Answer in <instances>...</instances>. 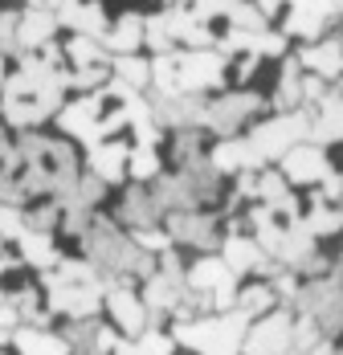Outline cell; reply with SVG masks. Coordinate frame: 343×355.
<instances>
[{
    "label": "cell",
    "instance_id": "6da1fadb",
    "mask_svg": "<svg viewBox=\"0 0 343 355\" xmlns=\"http://www.w3.org/2000/svg\"><path fill=\"white\" fill-rule=\"evenodd\" d=\"M45 294H49V315H66V319H94L106 298V282L99 266L90 261H58V270H45Z\"/></svg>",
    "mask_w": 343,
    "mask_h": 355
},
{
    "label": "cell",
    "instance_id": "7a4b0ae2",
    "mask_svg": "<svg viewBox=\"0 0 343 355\" xmlns=\"http://www.w3.org/2000/svg\"><path fill=\"white\" fill-rule=\"evenodd\" d=\"M245 327H249V315L237 306V311H225V315L176 322V343H184V347H192L201 355H241L245 335H249Z\"/></svg>",
    "mask_w": 343,
    "mask_h": 355
},
{
    "label": "cell",
    "instance_id": "3957f363",
    "mask_svg": "<svg viewBox=\"0 0 343 355\" xmlns=\"http://www.w3.org/2000/svg\"><path fill=\"white\" fill-rule=\"evenodd\" d=\"M310 123H315V114L286 110V114L266 119V123L249 135V143H253V151H258L262 159H282L290 147H299V143L310 139Z\"/></svg>",
    "mask_w": 343,
    "mask_h": 355
},
{
    "label": "cell",
    "instance_id": "277c9868",
    "mask_svg": "<svg viewBox=\"0 0 343 355\" xmlns=\"http://www.w3.org/2000/svg\"><path fill=\"white\" fill-rule=\"evenodd\" d=\"M299 306H303V315H310L323 327V335H340L343 331V282L315 278L310 286L299 290Z\"/></svg>",
    "mask_w": 343,
    "mask_h": 355
},
{
    "label": "cell",
    "instance_id": "5b68a950",
    "mask_svg": "<svg viewBox=\"0 0 343 355\" xmlns=\"http://www.w3.org/2000/svg\"><path fill=\"white\" fill-rule=\"evenodd\" d=\"M106 107H110L106 94H86V98H78V103L62 107L58 123H62V131L78 135L86 147H94V143H103V114H106Z\"/></svg>",
    "mask_w": 343,
    "mask_h": 355
},
{
    "label": "cell",
    "instance_id": "8992f818",
    "mask_svg": "<svg viewBox=\"0 0 343 355\" xmlns=\"http://www.w3.org/2000/svg\"><path fill=\"white\" fill-rule=\"evenodd\" d=\"M188 286L212 294V306H217V311H233V302H237L233 270H229L225 257H205V261H196V266L188 270Z\"/></svg>",
    "mask_w": 343,
    "mask_h": 355
},
{
    "label": "cell",
    "instance_id": "52a82bcc",
    "mask_svg": "<svg viewBox=\"0 0 343 355\" xmlns=\"http://www.w3.org/2000/svg\"><path fill=\"white\" fill-rule=\"evenodd\" d=\"M245 355H290L294 352V319L286 311H274L245 335Z\"/></svg>",
    "mask_w": 343,
    "mask_h": 355
},
{
    "label": "cell",
    "instance_id": "ba28073f",
    "mask_svg": "<svg viewBox=\"0 0 343 355\" xmlns=\"http://www.w3.org/2000/svg\"><path fill=\"white\" fill-rule=\"evenodd\" d=\"M262 110V98L258 94H225V98H212L208 103V131L217 135H237L241 127Z\"/></svg>",
    "mask_w": 343,
    "mask_h": 355
},
{
    "label": "cell",
    "instance_id": "9c48e42d",
    "mask_svg": "<svg viewBox=\"0 0 343 355\" xmlns=\"http://www.w3.org/2000/svg\"><path fill=\"white\" fill-rule=\"evenodd\" d=\"M331 168H327V151L319 147V143H299V147H290L286 155H282V176L290 180V184H323Z\"/></svg>",
    "mask_w": 343,
    "mask_h": 355
},
{
    "label": "cell",
    "instance_id": "30bf717a",
    "mask_svg": "<svg viewBox=\"0 0 343 355\" xmlns=\"http://www.w3.org/2000/svg\"><path fill=\"white\" fill-rule=\"evenodd\" d=\"M168 233H172V241H180V245L212 249V245H217V216L201 213V209L168 213Z\"/></svg>",
    "mask_w": 343,
    "mask_h": 355
},
{
    "label": "cell",
    "instance_id": "8fae6325",
    "mask_svg": "<svg viewBox=\"0 0 343 355\" xmlns=\"http://www.w3.org/2000/svg\"><path fill=\"white\" fill-rule=\"evenodd\" d=\"M343 12V0H290V17H286V33L299 37H319L327 29V21Z\"/></svg>",
    "mask_w": 343,
    "mask_h": 355
},
{
    "label": "cell",
    "instance_id": "7c38bea8",
    "mask_svg": "<svg viewBox=\"0 0 343 355\" xmlns=\"http://www.w3.org/2000/svg\"><path fill=\"white\" fill-rule=\"evenodd\" d=\"M106 306H110V315H115V322H119V331H127V335H143L147 322H151L147 302L135 298L127 286H115V290L106 294Z\"/></svg>",
    "mask_w": 343,
    "mask_h": 355
},
{
    "label": "cell",
    "instance_id": "4fadbf2b",
    "mask_svg": "<svg viewBox=\"0 0 343 355\" xmlns=\"http://www.w3.org/2000/svg\"><path fill=\"white\" fill-rule=\"evenodd\" d=\"M86 164H90V172L94 176H103L106 184H115V180L131 176V147L127 143H94L90 151H86Z\"/></svg>",
    "mask_w": 343,
    "mask_h": 355
},
{
    "label": "cell",
    "instance_id": "5bb4252c",
    "mask_svg": "<svg viewBox=\"0 0 343 355\" xmlns=\"http://www.w3.org/2000/svg\"><path fill=\"white\" fill-rule=\"evenodd\" d=\"M160 213H164V205H160V200H156V192H147L143 184H135V188L123 196V205H119V220H123L127 229H135V233L156 229Z\"/></svg>",
    "mask_w": 343,
    "mask_h": 355
},
{
    "label": "cell",
    "instance_id": "9a60e30c",
    "mask_svg": "<svg viewBox=\"0 0 343 355\" xmlns=\"http://www.w3.org/2000/svg\"><path fill=\"white\" fill-rule=\"evenodd\" d=\"M12 347H17V355H69L66 335H49L45 327H17Z\"/></svg>",
    "mask_w": 343,
    "mask_h": 355
},
{
    "label": "cell",
    "instance_id": "2e32d148",
    "mask_svg": "<svg viewBox=\"0 0 343 355\" xmlns=\"http://www.w3.org/2000/svg\"><path fill=\"white\" fill-rule=\"evenodd\" d=\"M212 168L217 172H249V168H258L262 164V155L253 151V143L249 139H229V143H221V147H212Z\"/></svg>",
    "mask_w": 343,
    "mask_h": 355
},
{
    "label": "cell",
    "instance_id": "e0dca14e",
    "mask_svg": "<svg viewBox=\"0 0 343 355\" xmlns=\"http://www.w3.org/2000/svg\"><path fill=\"white\" fill-rule=\"evenodd\" d=\"M343 139V98L340 94H327L319 103V114L310 123V143H340Z\"/></svg>",
    "mask_w": 343,
    "mask_h": 355
},
{
    "label": "cell",
    "instance_id": "ac0fdd59",
    "mask_svg": "<svg viewBox=\"0 0 343 355\" xmlns=\"http://www.w3.org/2000/svg\"><path fill=\"white\" fill-rule=\"evenodd\" d=\"M225 261H229V270L233 274H245V270H266V249L258 245V237H225Z\"/></svg>",
    "mask_w": 343,
    "mask_h": 355
},
{
    "label": "cell",
    "instance_id": "d6986e66",
    "mask_svg": "<svg viewBox=\"0 0 343 355\" xmlns=\"http://www.w3.org/2000/svg\"><path fill=\"white\" fill-rule=\"evenodd\" d=\"M58 25H62V21H58L53 8H33V12H25V17H21V49H41V45H49V37H53Z\"/></svg>",
    "mask_w": 343,
    "mask_h": 355
},
{
    "label": "cell",
    "instance_id": "ffe728a7",
    "mask_svg": "<svg viewBox=\"0 0 343 355\" xmlns=\"http://www.w3.org/2000/svg\"><path fill=\"white\" fill-rule=\"evenodd\" d=\"M299 62L319 78H343V41H323V45L307 49Z\"/></svg>",
    "mask_w": 343,
    "mask_h": 355
},
{
    "label": "cell",
    "instance_id": "44dd1931",
    "mask_svg": "<svg viewBox=\"0 0 343 355\" xmlns=\"http://www.w3.org/2000/svg\"><path fill=\"white\" fill-rule=\"evenodd\" d=\"M17 245H21V257L37 266V270H49V266H58L62 257H58V249L49 241V233H37V229H25L21 237H17Z\"/></svg>",
    "mask_w": 343,
    "mask_h": 355
},
{
    "label": "cell",
    "instance_id": "7402d4cb",
    "mask_svg": "<svg viewBox=\"0 0 343 355\" xmlns=\"http://www.w3.org/2000/svg\"><path fill=\"white\" fill-rule=\"evenodd\" d=\"M143 29H147V21L135 17V12H127L119 25H110L106 41H110V49H119V58H127V53H135L139 45H143Z\"/></svg>",
    "mask_w": 343,
    "mask_h": 355
},
{
    "label": "cell",
    "instance_id": "603a6c76",
    "mask_svg": "<svg viewBox=\"0 0 343 355\" xmlns=\"http://www.w3.org/2000/svg\"><path fill=\"white\" fill-rule=\"evenodd\" d=\"M299 103H303V62H286L274 90V107L286 114V110H299Z\"/></svg>",
    "mask_w": 343,
    "mask_h": 355
},
{
    "label": "cell",
    "instance_id": "cb8c5ba5",
    "mask_svg": "<svg viewBox=\"0 0 343 355\" xmlns=\"http://www.w3.org/2000/svg\"><path fill=\"white\" fill-rule=\"evenodd\" d=\"M66 58L74 62V70H86V66H110V58L99 49V37H82V33H74L66 41Z\"/></svg>",
    "mask_w": 343,
    "mask_h": 355
},
{
    "label": "cell",
    "instance_id": "d4e9b609",
    "mask_svg": "<svg viewBox=\"0 0 343 355\" xmlns=\"http://www.w3.org/2000/svg\"><path fill=\"white\" fill-rule=\"evenodd\" d=\"M172 155H176L180 168L201 164V159H205V135H201V127H184V131H176V139H172Z\"/></svg>",
    "mask_w": 343,
    "mask_h": 355
},
{
    "label": "cell",
    "instance_id": "484cf974",
    "mask_svg": "<svg viewBox=\"0 0 343 355\" xmlns=\"http://www.w3.org/2000/svg\"><path fill=\"white\" fill-rule=\"evenodd\" d=\"M110 70H115V78H123V82H127V86H135V90L151 86V66H147V58H135V53L115 58V62H110Z\"/></svg>",
    "mask_w": 343,
    "mask_h": 355
},
{
    "label": "cell",
    "instance_id": "4316f807",
    "mask_svg": "<svg viewBox=\"0 0 343 355\" xmlns=\"http://www.w3.org/2000/svg\"><path fill=\"white\" fill-rule=\"evenodd\" d=\"M99 331H103V322L99 319H74L66 331V343L69 347H78L82 355L94 352V339H99Z\"/></svg>",
    "mask_w": 343,
    "mask_h": 355
},
{
    "label": "cell",
    "instance_id": "83f0119b",
    "mask_svg": "<svg viewBox=\"0 0 343 355\" xmlns=\"http://www.w3.org/2000/svg\"><path fill=\"white\" fill-rule=\"evenodd\" d=\"M229 21H233V29H245V33H266L270 29L266 8H253V4H241V0L229 8Z\"/></svg>",
    "mask_w": 343,
    "mask_h": 355
},
{
    "label": "cell",
    "instance_id": "f1b7e54d",
    "mask_svg": "<svg viewBox=\"0 0 343 355\" xmlns=\"http://www.w3.org/2000/svg\"><path fill=\"white\" fill-rule=\"evenodd\" d=\"M237 306L253 319V315H266V311H274V286H249V290H241L237 294Z\"/></svg>",
    "mask_w": 343,
    "mask_h": 355
},
{
    "label": "cell",
    "instance_id": "f546056e",
    "mask_svg": "<svg viewBox=\"0 0 343 355\" xmlns=\"http://www.w3.org/2000/svg\"><path fill=\"white\" fill-rule=\"evenodd\" d=\"M160 176V155L156 147H131V180H156Z\"/></svg>",
    "mask_w": 343,
    "mask_h": 355
},
{
    "label": "cell",
    "instance_id": "4dcf8cb0",
    "mask_svg": "<svg viewBox=\"0 0 343 355\" xmlns=\"http://www.w3.org/2000/svg\"><path fill=\"white\" fill-rule=\"evenodd\" d=\"M303 225H307L315 237H327V233H340L343 229V209H310V216H303Z\"/></svg>",
    "mask_w": 343,
    "mask_h": 355
},
{
    "label": "cell",
    "instance_id": "1f68e13d",
    "mask_svg": "<svg viewBox=\"0 0 343 355\" xmlns=\"http://www.w3.org/2000/svg\"><path fill=\"white\" fill-rule=\"evenodd\" d=\"M66 213L62 209V200H53V205H37V209H29L25 213V229H37V233H49L53 225H58V216Z\"/></svg>",
    "mask_w": 343,
    "mask_h": 355
},
{
    "label": "cell",
    "instance_id": "d6a6232c",
    "mask_svg": "<svg viewBox=\"0 0 343 355\" xmlns=\"http://www.w3.org/2000/svg\"><path fill=\"white\" fill-rule=\"evenodd\" d=\"M0 53H21V17L0 12Z\"/></svg>",
    "mask_w": 343,
    "mask_h": 355
},
{
    "label": "cell",
    "instance_id": "836d02e7",
    "mask_svg": "<svg viewBox=\"0 0 343 355\" xmlns=\"http://www.w3.org/2000/svg\"><path fill=\"white\" fill-rule=\"evenodd\" d=\"M25 233V213L17 205H0V237L4 241H17Z\"/></svg>",
    "mask_w": 343,
    "mask_h": 355
},
{
    "label": "cell",
    "instance_id": "e575fe53",
    "mask_svg": "<svg viewBox=\"0 0 343 355\" xmlns=\"http://www.w3.org/2000/svg\"><path fill=\"white\" fill-rule=\"evenodd\" d=\"M172 347H176V343H172L164 331H156V327H151V331H143V335H139V343H135L139 355H172Z\"/></svg>",
    "mask_w": 343,
    "mask_h": 355
},
{
    "label": "cell",
    "instance_id": "d590c367",
    "mask_svg": "<svg viewBox=\"0 0 343 355\" xmlns=\"http://www.w3.org/2000/svg\"><path fill=\"white\" fill-rule=\"evenodd\" d=\"M139 249H147V253H168L172 249V233H160V229H143L135 233Z\"/></svg>",
    "mask_w": 343,
    "mask_h": 355
},
{
    "label": "cell",
    "instance_id": "8d00e7d4",
    "mask_svg": "<svg viewBox=\"0 0 343 355\" xmlns=\"http://www.w3.org/2000/svg\"><path fill=\"white\" fill-rule=\"evenodd\" d=\"M327 78H319V73H307L303 78V98H310V103H323L327 98V86H323Z\"/></svg>",
    "mask_w": 343,
    "mask_h": 355
},
{
    "label": "cell",
    "instance_id": "74e56055",
    "mask_svg": "<svg viewBox=\"0 0 343 355\" xmlns=\"http://www.w3.org/2000/svg\"><path fill=\"white\" fill-rule=\"evenodd\" d=\"M237 0H192V8L201 12V17H221V12H229Z\"/></svg>",
    "mask_w": 343,
    "mask_h": 355
},
{
    "label": "cell",
    "instance_id": "f35d334b",
    "mask_svg": "<svg viewBox=\"0 0 343 355\" xmlns=\"http://www.w3.org/2000/svg\"><path fill=\"white\" fill-rule=\"evenodd\" d=\"M319 196H323V200H343V176L327 172V176H323V184H319Z\"/></svg>",
    "mask_w": 343,
    "mask_h": 355
},
{
    "label": "cell",
    "instance_id": "ab89813d",
    "mask_svg": "<svg viewBox=\"0 0 343 355\" xmlns=\"http://www.w3.org/2000/svg\"><path fill=\"white\" fill-rule=\"evenodd\" d=\"M310 355H343V352H335V343H319Z\"/></svg>",
    "mask_w": 343,
    "mask_h": 355
},
{
    "label": "cell",
    "instance_id": "60d3db41",
    "mask_svg": "<svg viewBox=\"0 0 343 355\" xmlns=\"http://www.w3.org/2000/svg\"><path fill=\"white\" fill-rule=\"evenodd\" d=\"M115 355H139V352L131 347V343H119V352H115Z\"/></svg>",
    "mask_w": 343,
    "mask_h": 355
},
{
    "label": "cell",
    "instance_id": "b9f144b4",
    "mask_svg": "<svg viewBox=\"0 0 343 355\" xmlns=\"http://www.w3.org/2000/svg\"><path fill=\"white\" fill-rule=\"evenodd\" d=\"M278 4H286V0H262V8H266V12H274Z\"/></svg>",
    "mask_w": 343,
    "mask_h": 355
},
{
    "label": "cell",
    "instance_id": "7bdbcfd3",
    "mask_svg": "<svg viewBox=\"0 0 343 355\" xmlns=\"http://www.w3.org/2000/svg\"><path fill=\"white\" fill-rule=\"evenodd\" d=\"M8 82V70H4V53H0V86Z\"/></svg>",
    "mask_w": 343,
    "mask_h": 355
},
{
    "label": "cell",
    "instance_id": "ee69618b",
    "mask_svg": "<svg viewBox=\"0 0 343 355\" xmlns=\"http://www.w3.org/2000/svg\"><path fill=\"white\" fill-rule=\"evenodd\" d=\"M29 4H33V8H41V4H53V0H29Z\"/></svg>",
    "mask_w": 343,
    "mask_h": 355
},
{
    "label": "cell",
    "instance_id": "f6af8a7d",
    "mask_svg": "<svg viewBox=\"0 0 343 355\" xmlns=\"http://www.w3.org/2000/svg\"><path fill=\"white\" fill-rule=\"evenodd\" d=\"M340 98H343V82H340Z\"/></svg>",
    "mask_w": 343,
    "mask_h": 355
},
{
    "label": "cell",
    "instance_id": "bcb514c9",
    "mask_svg": "<svg viewBox=\"0 0 343 355\" xmlns=\"http://www.w3.org/2000/svg\"><path fill=\"white\" fill-rule=\"evenodd\" d=\"M0 355H4V352H0Z\"/></svg>",
    "mask_w": 343,
    "mask_h": 355
}]
</instances>
